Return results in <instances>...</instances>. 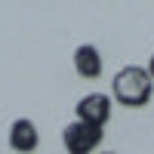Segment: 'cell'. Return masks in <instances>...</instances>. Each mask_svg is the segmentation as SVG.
Instances as JSON below:
<instances>
[{
  "mask_svg": "<svg viewBox=\"0 0 154 154\" xmlns=\"http://www.w3.org/2000/svg\"><path fill=\"white\" fill-rule=\"evenodd\" d=\"M154 93V80L142 65H123L111 80V99L123 108H145Z\"/></svg>",
  "mask_w": 154,
  "mask_h": 154,
  "instance_id": "obj_1",
  "label": "cell"
},
{
  "mask_svg": "<svg viewBox=\"0 0 154 154\" xmlns=\"http://www.w3.org/2000/svg\"><path fill=\"white\" fill-rule=\"evenodd\" d=\"M105 126H93V123H83V120H74L62 130V142H65L68 154H93L102 145V133Z\"/></svg>",
  "mask_w": 154,
  "mask_h": 154,
  "instance_id": "obj_2",
  "label": "cell"
},
{
  "mask_svg": "<svg viewBox=\"0 0 154 154\" xmlns=\"http://www.w3.org/2000/svg\"><path fill=\"white\" fill-rule=\"evenodd\" d=\"M111 108H114V99L105 93H89L77 102V120L83 123H93V126H105L111 120Z\"/></svg>",
  "mask_w": 154,
  "mask_h": 154,
  "instance_id": "obj_3",
  "label": "cell"
},
{
  "mask_svg": "<svg viewBox=\"0 0 154 154\" xmlns=\"http://www.w3.org/2000/svg\"><path fill=\"white\" fill-rule=\"evenodd\" d=\"M37 145H40V133H37L34 120H28V117L12 120V126H9V148L19 151V154H31V151H37Z\"/></svg>",
  "mask_w": 154,
  "mask_h": 154,
  "instance_id": "obj_4",
  "label": "cell"
},
{
  "mask_svg": "<svg viewBox=\"0 0 154 154\" xmlns=\"http://www.w3.org/2000/svg\"><path fill=\"white\" fill-rule=\"evenodd\" d=\"M74 71L80 77H86V80H96L102 74V53L93 43H80L74 49Z\"/></svg>",
  "mask_w": 154,
  "mask_h": 154,
  "instance_id": "obj_5",
  "label": "cell"
},
{
  "mask_svg": "<svg viewBox=\"0 0 154 154\" xmlns=\"http://www.w3.org/2000/svg\"><path fill=\"white\" fill-rule=\"evenodd\" d=\"M145 68H148V74H151V80H154V53H151V59H148V65H145Z\"/></svg>",
  "mask_w": 154,
  "mask_h": 154,
  "instance_id": "obj_6",
  "label": "cell"
},
{
  "mask_svg": "<svg viewBox=\"0 0 154 154\" xmlns=\"http://www.w3.org/2000/svg\"><path fill=\"white\" fill-rule=\"evenodd\" d=\"M102 154H117V151H102Z\"/></svg>",
  "mask_w": 154,
  "mask_h": 154,
  "instance_id": "obj_7",
  "label": "cell"
}]
</instances>
